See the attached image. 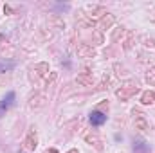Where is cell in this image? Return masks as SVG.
<instances>
[{"label": "cell", "instance_id": "6da1fadb", "mask_svg": "<svg viewBox=\"0 0 155 153\" xmlns=\"http://www.w3.org/2000/svg\"><path fill=\"white\" fill-rule=\"evenodd\" d=\"M117 97L121 99V101H126V99H130L132 96H135L137 94V86H134V85H126V86H121L119 90L116 92Z\"/></svg>", "mask_w": 155, "mask_h": 153}, {"label": "cell", "instance_id": "7a4b0ae2", "mask_svg": "<svg viewBox=\"0 0 155 153\" xmlns=\"http://www.w3.org/2000/svg\"><path fill=\"white\" fill-rule=\"evenodd\" d=\"M33 130H35V128H31V132L27 133V137H25V141H24V146H25L29 151H35V150H36V144H38L36 133H35Z\"/></svg>", "mask_w": 155, "mask_h": 153}, {"label": "cell", "instance_id": "3957f363", "mask_svg": "<svg viewBox=\"0 0 155 153\" xmlns=\"http://www.w3.org/2000/svg\"><path fill=\"white\" fill-rule=\"evenodd\" d=\"M135 130L141 132V133H146L150 130V126H148L146 119L143 117V114H137V117H135Z\"/></svg>", "mask_w": 155, "mask_h": 153}, {"label": "cell", "instance_id": "277c9868", "mask_svg": "<svg viewBox=\"0 0 155 153\" xmlns=\"http://www.w3.org/2000/svg\"><path fill=\"white\" fill-rule=\"evenodd\" d=\"M105 121H107V115L101 114V112H97V110H94V112L90 114V122H92L94 126H101V124H105Z\"/></svg>", "mask_w": 155, "mask_h": 153}, {"label": "cell", "instance_id": "5b68a950", "mask_svg": "<svg viewBox=\"0 0 155 153\" xmlns=\"http://www.w3.org/2000/svg\"><path fill=\"white\" fill-rule=\"evenodd\" d=\"M78 54H79V56H83V58H92V56L96 54V50H94L90 45L81 43V45H78Z\"/></svg>", "mask_w": 155, "mask_h": 153}, {"label": "cell", "instance_id": "8992f818", "mask_svg": "<svg viewBox=\"0 0 155 153\" xmlns=\"http://www.w3.org/2000/svg\"><path fill=\"white\" fill-rule=\"evenodd\" d=\"M13 99H15V94H13V92H9V94H7V96L0 101V115H2V112H4V110H7V108L11 106Z\"/></svg>", "mask_w": 155, "mask_h": 153}, {"label": "cell", "instance_id": "52a82bcc", "mask_svg": "<svg viewBox=\"0 0 155 153\" xmlns=\"http://www.w3.org/2000/svg\"><path fill=\"white\" fill-rule=\"evenodd\" d=\"M134 151L135 153H150V146L144 141H134Z\"/></svg>", "mask_w": 155, "mask_h": 153}, {"label": "cell", "instance_id": "ba28073f", "mask_svg": "<svg viewBox=\"0 0 155 153\" xmlns=\"http://www.w3.org/2000/svg\"><path fill=\"white\" fill-rule=\"evenodd\" d=\"M153 101H155V92H152V90L144 92L143 97H141V103H143V105H152Z\"/></svg>", "mask_w": 155, "mask_h": 153}, {"label": "cell", "instance_id": "9c48e42d", "mask_svg": "<svg viewBox=\"0 0 155 153\" xmlns=\"http://www.w3.org/2000/svg\"><path fill=\"white\" fill-rule=\"evenodd\" d=\"M85 139H87L88 144H92V146H96L97 150H101V141H99L96 135H85Z\"/></svg>", "mask_w": 155, "mask_h": 153}, {"label": "cell", "instance_id": "30bf717a", "mask_svg": "<svg viewBox=\"0 0 155 153\" xmlns=\"http://www.w3.org/2000/svg\"><path fill=\"white\" fill-rule=\"evenodd\" d=\"M112 22H114V18H112V16H108V20L105 18V20L101 22V25H103V27H108V25H112Z\"/></svg>", "mask_w": 155, "mask_h": 153}, {"label": "cell", "instance_id": "8fae6325", "mask_svg": "<svg viewBox=\"0 0 155 153\" xmlns=\"http://www.w3.org/2000/svg\"><path fill=\"white\" fill-rule=\"evenodd\" d=\"M69 153H78V151H76V150H71V151H69Z\"/></svg>", "mask_w": 155, "mask_h": 153}]
</instances>
